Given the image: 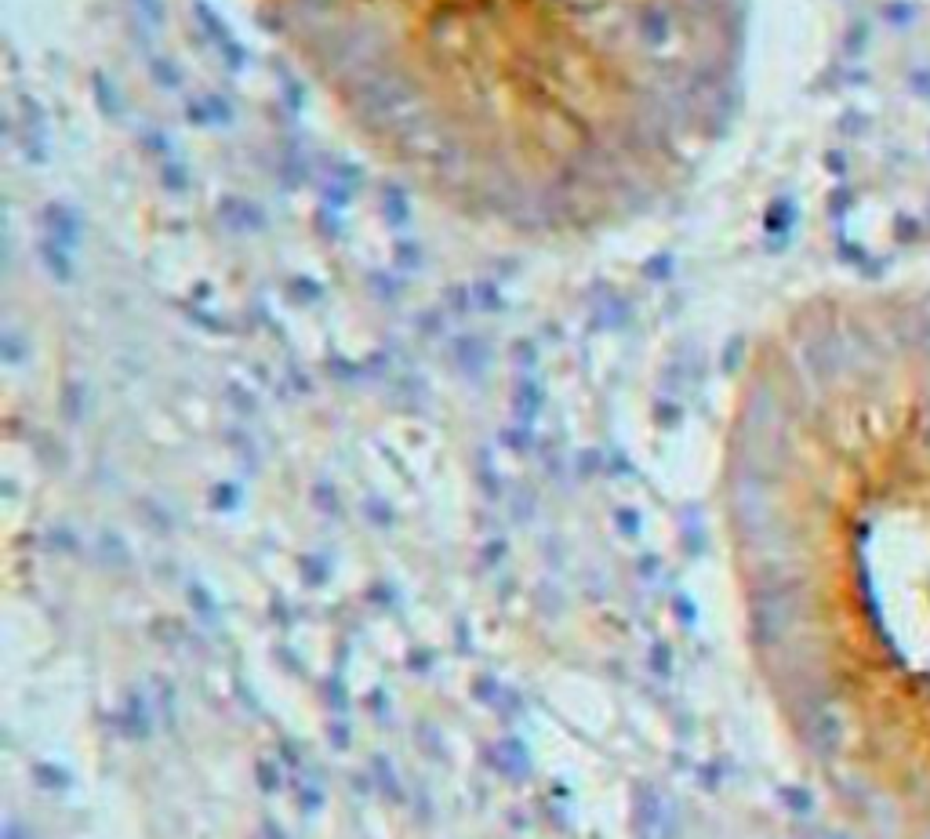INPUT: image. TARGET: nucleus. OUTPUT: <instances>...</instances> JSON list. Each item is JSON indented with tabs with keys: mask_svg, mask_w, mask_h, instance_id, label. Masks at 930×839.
Returning a JSON list of instances; mask_svg holds the SVG:
<instances>
[{
	"mask_svg": "<svg viewBox=\"0 0 930 839\" xmlns=\"http://www.w3.org/2000/svg\"><path fill=\"white\" fill-rule=\"evenodd\" d=\"M731 516L803 756L854 839H930V295L832 291L742 371Z\"/></svg>",
	"mask_w": 930,
	"mask_h": 839,
	"instance_id": "f257e3e1",
	"label": "nucleus"
}]
</instances>
